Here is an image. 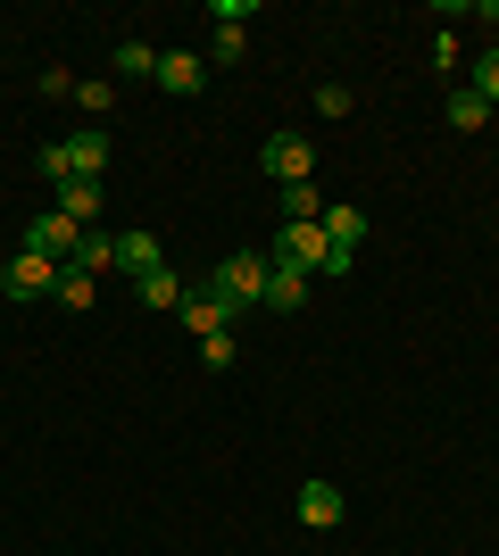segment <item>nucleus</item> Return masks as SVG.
I'll return each instance as SVG.
<instances>
[{"label": "nucleus", "mask_w": 499, "mask_h": 556, "mask_svg": "<svg viewBox=\"0 0 499 556\" xmlns=\"http://www.w3.org/2000/svg\"><path fill=\"white\" fill-rule=\"evenodd\" d=\"M142 291V307H184V282H175V266H159V275H142L134 282Z\"/></svg>", "instance_id": "16"}, {"label": "nucleus", "mask_w": 499, "mask_h": 556, "mask_svg": "<svg viewBox=\"0 0 499 556\" xmlns=\"http://www.w3.org/2000/svg\"><path fill=\"white\" fill-rule=\"evenodd\" d=\"M475 92L499 109V50H483V59H475Z\"/></svg>", "instance_id": "24"}, {"label": "nucleus", "mask_w": 499, "mask_h": 556, "mask_svg": "<svg viewBox=\"0 0 499 556\" xmlns=\"http://www.w3.org/2000/svg\"><path fill=\"white\" fill-rule=\"evenodd\" d=\"M266 275H275V266H266V257H250V250H234L225 257V266H216V300H234L241 316H250V307H266Z\"/></svg>", "instance_id": "2"}, {"label": "nucleus", "mask_w": 499, "mask_h": 556, "mask_svg": "<svg viewBox=\"0 0 499 556\" xmlns=\"http://www.w3.org/2000/svg\"><path fill=\"white\" fill-rule=\"evenodd\" d=\"M92 300H100V282L84 275V266H59V307H75V316H84Z\"/></svg>", "instance_id": "14"}, {"label": "nucleus", "mask_w": 499, "mask_h": 556, "mask_svg": "<svg viewBox=\"0 0 499 556\" xmlns=\"http://www.w3.org/2000/svg\"><path fill=\"white\" fill-rule=\"evenodd\" d=\"M358 232H366V216H358V208H325V241H341V250H358Z\"/></svg>", "instance_id": "19"}, {"label": "nucleus", "mask_w": 499, "mask_h": 556, "mask_svg": "<svg viewBox=\"0 0 499 556\" xmlns=\"http://www.w3.org/2000/svg\"><path fill=\"white\" fill-rule=\"evenodd\" d=\"M483 17H491V25H499V0H491V9H483Z\"/></svg>", "instance_id": "25"}, {"label": "nucleus", "mask_w": 499, "mask_h": 556, "mask_svg": "<svg viewBox=\"0 0 499 556\" xmlns=\"http://www.w3.org/2000/svg\"><path fill=\"white\" fill-rule=\"evenodd\" d=\"M75 109H84V116L100 125V116L117 109V84H75Z\"/></svg>", "instance_id": "20"}, {"label": "nucleus", "mask_w": 499, "mask_h": 556, "mask_svg": "<svg viewBox=\"0 0 499 556\" xmlns=\"http://www.w3.org/2000/svg\"><path fill=\"white\" fill-rule=\"evenodd\" d=\"M67 266H84V275H109V266H117V232H84Z\"/></svg>", "instance_id": "12"}, {"label": "nucleus", "mask_w": 499, "mask_h": 556, "mask_svg": "<svg viewBox=\"0 0 499 556\" xmlns=\"http://www.w3.org/2000/svg\"><path fill=\"white\" fill-rule=\"evenodd\" d=\"M200 366H209V374L234 366V332H209V341H200Z\"/></svg>", "instance_id": "22"}, {"label": "nucleus", "mask_w": 499, "mask_h": 556, "mask_svg": "<svg viewBox=\"0 0 499 556\" xmlns=\"http://www.w3.org/2000/svg\"><path fill=\"white\" fill-rule=\"evenodd\" d=\"M291 507H300V523H309V532H333V523H341V490H333V482H300V498H291Z\"/></svg>", "instance_id": "9"}, {"label": "nucleus", "mask_w": 499, "mask_h": 556, "mask_svg": "<svg viewBox=\"0 0 499 556\" xmlns=\"http://www.w3.org/2000/svg\"><path fill=\"white\" fill-rule=\"evenodd\" d=\"M325 257H333L325 225H284V232H275V266H300V275H325Z\"/></svg>", "instance_id": "3"}, {"label": "nucleus", "mask_w": 499, "mask_h": 556, "mask_svg": "<svg viewBox=\"0 0 499 556\" xmlns=\"http://www.w3.org/2000/svg\"><path fill=\"white\" fill-rule=\"evenodd\" d=\"M259 166L275 175V184H309V175H316V150H309V134H275L259 150Z\"/></svg>", "instance_id": "5"}, {"label": "nucleus", "mask_w": 499, "mask_h": 556, "mask_svg": "<svg viewBox=\"0 0 499 556\" xmlns=\"http://www.w3.org/2000/svg\"><path fill=\"white\" fill-rule=\"evenodd\" d=\"M284 225H325V208H316V184H284Z\"/></svg>", "instance_id": "17"}, {"label": "nucleus", "mask_w": 499, "mask_h": 556, "mask_svg": "<svg viewBox=\"0 0 499 556\" xmlns=\"http://www.w3.org/2000/svg\"><path fill=\"white\" fill-rule=\"evenodd\" d=\"M0 291H9V300H42V291H59V257L17 250L9 266H0Z\"/></svg>", "instance_id": "4"}, {"label": "nucleus", "mask_w": 499, "mask_h": 556, "mask_svg": "<svg viewBox=\"0 0 499 556\" xmlns=\"http://www.w3.org/2000/svg\"><path fill=\"white\" fill-rule=\"evenodd\" d=\"M234 316H241V307H234V300H216V291H200V300H184V325L200 332V341H209V332H234Z\"/></svg>", "instance_id": "10"}, {"label": "nucleus", "mask_w": 499, "mask_h": 556, "mask_svg": "<svg viewBox=\"0 0 499 556\" xmlns=\"http://www.w3.org/2000/svg\"><path fill=\"white\" fill-rule=\"evenodd\" d=\"M159 266H166L159 232H117V275H134V282H142V275H159Z\"/></svg>", "instance_id": "7"}, {"label": "nucleus", "mask_w": 499, "mask_h": 556, "mask_svg": "<svg viewBox=\"0 0 499 556\" xmlns=\"http://www.w3.org/2000/svg\"><path fill=\"white\" fill-rule=\"evenodd\" d=\"M491 125V100L483 92H450V134H483Z\"/></svg>", "instance_id": "13"}, {"label": "nucleus", "mask_w": 499, "mask_h": 556, "mask_svg": "<svg viewBox=\"0 0 499 556\" xmlns=\"http://www.w3.org/2000/svg\"><path fill=\"white\" fill-rule=\"evenodd\" d=\"M350 109H358L350 84H325V92H316V116H350Z\"/></svg>", "instance_id": "23"}, {"label": "nucleus", "mask_w": 499, "mask_h": 556, "mask_svg": "<svg viewBox=\"0 0 499 556\" xmlns=\"http://www.w3.org/2000/svg\"><path fill=\"white\" fill-rule=\"evenodd\" d=\"M241 50H250V42H241V25H216V34H209V67H241Z\"/></svg>", "instance_id": "18"}, {"label": "nucleus", "mask_w": 499, "mask_h": 556, "mask_svg": "<svg viewBox=\"0 0 499 556\" xmlns=\"http://www.w3.org/2000/svg\"><path fill=\"white\" fill-rule=\"evenodd\" d=\"M59 216L92 225V216H100V184H59Z\"/></svg>", "instance_id": "15"}, {"label": "nucleus", "mask_w": 499, "mask_h": 556, "mask_svg": "<svg viewBox=\"0 0 499 556\" xmlns=\"http://www.w3.org/2000/svg\"><path fill=\"white\" fill-rule=\"evenodd\" d=\"M117 75H159V50L150 42H117Z\"/></svg>", "instance_id": "21"}, {"label": "nucleus", "mask_w": 499, "mask_h": 556, "mask_svg": "<svg viewBox=\"0 0 499 556\" xmlns=\"http://www.w3.org/2000/svg\"><path fill=\"white\" fill-rule=\"evenodd\" d=\"M34 166H42V184H50V191H59V184H100V166H109V134H100V125H84V134L50 141Z\"/></svg>", "instance_id": "1"}, {"label": "nucleus", "mask_w": 499, "mask_h": 556, "mask_svg": "<svg viewBox=\"0 0 499 556\" xmlns=\"http://www.w3.org/2000/svg\"><path fill=\"white\" fill-rule=\"evenodd\" d=\"M75 241H84V225H75V216H34V225H25V250L34 257H75Z\"/></svg>", "instance_id": "6"}, {"label": "nucleus", "mask_w": 499, "mask_h": 556, "mask_svg": "<svg viewBox=\"0 0 499 556\" xmlns=\"http://www.w3.org/2000/svg\"><path fill=\"white\" fill-rule=\"evenodd\" d=\"M159 84H166L175 100H191L200 84H209V59H191V50H175V59H159Z\"/></svg>", "instance_id": "11"}, {"label": "nucleus", "mask_w": 499, "mask_h": 556, "mask_svg": "<svg viewBox=\"0 0 499 556\" xmlns=\"http://www.w3.org/2000/svg\"><path fill=\"white\" fill-rule=\"evenodd\" d=\"M266 266H275V257H266ZM309 291H316V275H300V266H275V275H266V307H275V316L309 307Z\"/></svg>", "instance_id": "8"}]
</instances>
